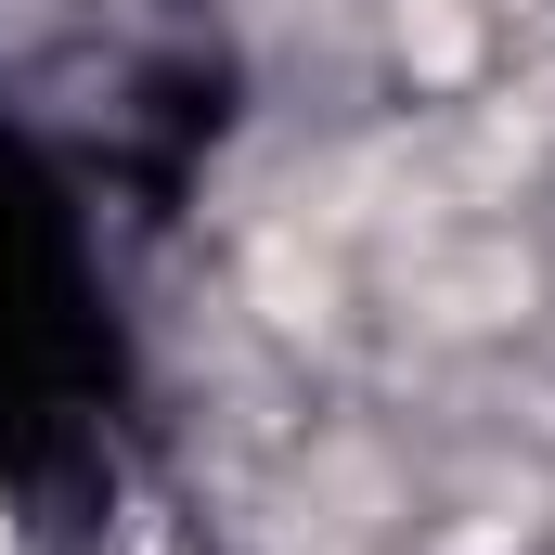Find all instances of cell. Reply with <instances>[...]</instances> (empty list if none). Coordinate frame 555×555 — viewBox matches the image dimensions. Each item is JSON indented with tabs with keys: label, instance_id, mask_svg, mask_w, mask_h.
Masks as SVG:
<instances>
[{
	"label": "cell",
	"instance_id": "obj_1",
	"mask_svg": "<svg viewBox=\"0 0 555 555\" xmlns=\"http://www.w3.org/2000/svg\"><path fill=\"white\" fill-rule=\"evenodd\" d=\"M0 555H13V543H0Z\"/></svg>",
	"mask_w": 555,
	"mask_h": 555
}]
</instances>
